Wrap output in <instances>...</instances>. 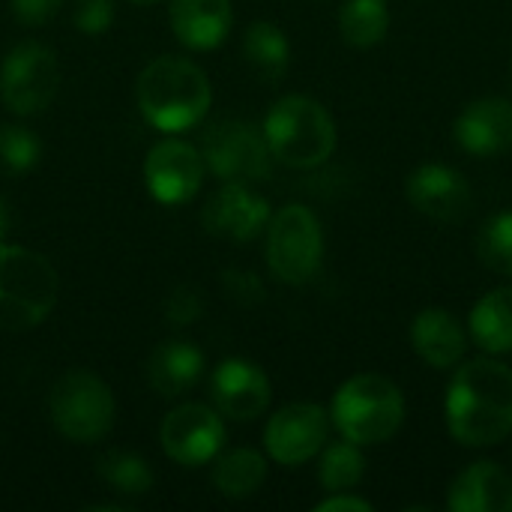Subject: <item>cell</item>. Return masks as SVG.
<instances>
[{"mask_svg": "<svg viewBox=\"0 0 512 512\" xmlns=\"http://www.w3.org/2000/svg\"><path fill=\"white\" fill-rule=\"evenodd\" d=\"M447 426L462 447H495L512 435V369L492 357L468 360L447 390Z\"/></svg>", "mask_w": 512, "mask_h": 512, "instance_id": "cell-1", "label": "cell"}, {"mask_svg": "<svg viewBox=\"0 0 512 512\" xmlns=\"http://www.w3.org/2000/svg\"><path fill=\"white\" fill-rule=\"evenodd\" d=\"M135 96L144 120L165 135L198 126L213 102L204 69L177 54L150 60L138 75Z\"/></svg>", "mask_w": 512, "mask_h": 512, "instance_id": "cell-2", "label": "cell"}, {"mask_svg": "<svg viewBox=\"0 0 512 512\" xmlns=\"http://www.w3.org/2000/svg\"><path fill=\"white\" fill-rule=\"evenodd\" d=\"M57 270L33 249L0 240V330L24 333L39 327L57 303Z\"/></svg>", "mask_w": 512, "mask_h": 512, "instance_id": "cell-3", "label": "cell"}, {"mask_svg": "<svg viewBox=\"0 0 512 512\" xmlns=\"http://www.w3.org/2000/svg\"><path fill=\"white\" fill-rule=\"evenodd\" d=\"M264 138L276 162L288 168H318L336 150V123L312 96H282L267 120Z\"/></svg>", "mask_w": 512, "mask_h": 512, "instance_id": "cell-4", "label": "cell"}, {"mask_svg": "<svg viewBox=\"0 0 512 512\" xmlns=\"http://www.w3.org/2000/svg\"><path fill=\"white\" fill-rule=\"evenodd\" d=\"M330 417L345 441H354L360 447H375L390 441L402 429L405 399L402 390L384 375L363 372L348 378L336 390Z\"/></svg>", "mask_w": 512, "mask_h": 512, "instance_id": "cell-5", "label": "cell"}, {"mask_svg": "<svg viewBox=\"0 0 512 512\" xmlns=\"http://www.w3.org/2000/svg\"><path fill=\"white\" fill-rule=\"evenodd\" d=\"M48 414L63 438L75 444H96L111 432L117 405L111 387L99 375L72 369L54 381L48 393Z\"/></svg>", "mask_w": 512, "mask_h": 512, "instance_id": "cell-6", "label": "cell"}, {"mask_svg": "<svg viewBox=\"0 0 512 512\" xmlns=\"http://www.w3.org/2000/svg\"><path fill=\"white\" fill-rule=\"evenodd\" d=\"M324 258L318 216L303 204H288L267 222V267L285 285H306Z\"/></svg>", "mask_w": 512, "mask_h": 512, "instance_id": "cell-7", "label": "cell"}, {"mask_svg": "<svg viewBox=\"0 0 512 512\" xmlns=\"http://www.w3.org/2000/svg\"><path fill=\"white\" fill-rule=\"evenodd\" d=\"M60 87L57 54L42 42L15 45L0 66V99L18 117L45 111Z\"/></svg>", "mask_w": 512, "mask_h": 512, "instance_id": "cell-8", "label": "cell"}, {"mask_svg": "<svg viewBox=\"0 0 512 512\" xmlns=\"http://www.w3.org/2000/svg\"><path fill=\"white\" fill-rule=\"evenodd\" d=\"M204 165L222 183H258L273 168L264 129L246 120H219L204 132Z\"/></svg>", "mask_w": 512, "mask_h": 512, "instance_id": "cell-9", "label": "cell"}, {"mask_svg": "<svg viewBox=\"0 0 512 512\" xmlns=\"http://www.w3.org/2000/svg\"><path fill=\"white\" fill-rule=\"evenodd\" d=\"M162 450L180 468H201L219 456L225 447L222 414L201 402H186L165 414L159 426Z\"/></svg>", "mask_w": 512, "mask_h": 512, "instance_id": "cell-10", "label": "cell"}, {"mask_svg": "<svg viewBox=\"0 0 512 512\" xmlns=\"http://www.w3.org/2000/svg\"><path fill=\"white\" fill-rule=\"evenodd\" d=\"M330 432V414L312 402H294L276 411L264 429V447L273 462L285 468H297L315 459Z\"/></svg>", "mask_w": 512, "mask_h": 512, "instance_id": "cell-11", "label": "cell"}, {"mask_svg": "<svg viewBox=\"0 0 512 512\" xmlns=\"http://www.w3.org/2000/svg\"><path fill=\"white\" fill-rule=\"evenodd\" d=\"M204 156L198 147L180 138L159 141L144 159V180L159 204H186L204 183Z\"/></svg>", "mask_w": 512, "mask_h": 512, "instance_id": "cell-12", "label": "cell"}, {"mask_svg": "<svg viewBox=\"0 0 512 512\" xmlns=\"http://www.w3.org/2000/svg\"><path fill=\"white\" fill-rule=\"evenodd\" d=\"M270 222V204L249 189V183H222L201 210V225L207 234L222 240H252Z\"/></svg>", "mask_w": 512, "mask_h": 512, "instance_id": "cell-13", "label": "cell"}, {"mask_svg": "<svg viewBox=\"0 0 512 512\" xmlns=\"http://www.w3.org/2000/svg\"><path fill=\"white\" fill-rule=\"evenodd\" d=\"M210 399L222 417L249 423L261 417L270 405V378L261 366L231 357L216 366L210 378Z\"/></svg>", "mask_w": 512, "mask_h": 512, "instance_id": "cell-14", "label": "cell"}, {"mask_svg": "<svg viewBox=\"0 0 512 512\" xmlns=\"http://www.w3.org/2000/svg\"><path fill=\"white\" fill-rule=\"evenodd\" d=\"M408 201L429 219L438 222H459L471 210V186L468 180L450 165H420L411 171L405 183Z\"/></svg>", "mask_w": 512, "mask_h": 512, "instance_id": "cell-15", "label": "cell"}, {"mask_svg": "<svg viewBox=\"0 0 512 512\" xmlns=\"http://www.w3.org/2000/svg\"><path fill=\"white\" fill-rule=\"evenodd\" d=\"M462 150L489 159L512 150V102L504 96H486L471 102L453 126Z\"/></svg>", "mask_w": 512, "mask_h": 512, "instance_id": "cell-16", "label": "cell"}, {"mask_svg": "<svg viewBox=\"0 0 512 512\" xmlns=\"http://www.w3.org/2000/svg\"><path fill=\"white\" fill-rule=\"evenodd\" d=\"M174 36L195 51L222 45L234 24L231 0H171L168 6Z\"/></svg>", "mask_w": 512, "mask_h": 512, "instance_id": "cell-17", "label": "cell"}, {"mask_svg": "<svg viewBox=\"0 0 512 512\" xmlns=\"http://www.w3.org/2000/svg\"><path fill=\"white\" fill-rule=\"evenodd\" d=\"M411 345L432 369H453L468 351V333L453 312L426 309L411 324Z\"/></svg>", "mask_w": 512, "mask_h": 512, "instance_id": "cell-18", "label": "cell"}, {"mask_svg": "<svg viewBox=\"0 0 512 512\" xmlns=\"http://www.w3.org/2000/svg\"><path fill=\"white\" fill-rule=\"evenodd\" d=\"M447 504L456 512H512V477L495 462H477L456 477Z\"/></svg>", "mask_w": 512, "mask_h": 512, "instance_id": "cell-19", "label": "cell"}, {"mask_svg": "<svg viewBox=\"0 0 512 512\" xmlns=\"http://www.w3.org/2000/svg\"><path fill=\"white\" fill-rule=\"evenodd\" d=\"M204 375V354L183 339L162 342L147 360V381L162 399H180Z\"/></svg>", "mask_w": 512, "mask_h": 512, "instance_id": "cell-20", "label": "cell"}, {"mask_svg": "<svg viewBox=\"0 0 512 512\" xmlns=\"http://www.w3.org/2000/svg\"><path fill=\"white\" fill-rule=\"evenodd\" d=\"M471 339L486 354L512 351V288L489 291L471 312Z\"/></svg>", "mask_w": 512, "mask_h": 512, "instance_id": "cell-21", "label": "cell"}, {"mask_svg": "<svg viewBox=\"0 0 512 512\" xmlns=\"http://www.w3.org/2000/svg\"><path fill=\"white\" fill-rule=\"evenodd\" d=\"M243 54H246V63L270 84L279 81L291 63V45H288L282 27H276L270 21H255L246 27Z\"/></svg>", "mask_w": 512, "mask_h": 512, "instance_id": "cell-22", "label": "cell"}, {"mask_svg": "<svg viewBox=\"0 0 512 512\" xmlns=\"http://www.w3.org/2000/svg\"><path fill=\"white\" fill-rule=\"evenodd\" d=\"M267 480V459L258 450H231L213 468V486L222 498H252Z\"/></svg>", "mask_w": 512, "mask_h": 512, "instance_id": "cell-23", "label": "cell"}, {"mask_svg": "<svg viewBox=\"0 0 512 512\" xmlns=\"http://www.w3.org/2000/svg\"><path fill=\"white\" fill-rule=\"evenodd\" d=\"M390 30L387 0H348L339 12V33L354 48L378 45Z\"/></svg>", "mask_w": 512, "mask_h": 512, "instance_id": "cell-24", "label": "cell"}, {"mask_svg": "<svg viewBox=\"0 0 512 512\" xmlns=\"http://www.w3.org/2000/svg\"><path fill=\"white\" fill-rule=\"evenodd\" d=\"M96 474L120 495H147L156 483L150 462L129 450H105L96 459Z\"/></svg>", "mask_w": 512, "mask_h": 512, "instance_id": "cell-25", "label": "cell"}, {"mask_svg": "<svg viewBox=\"0 0 512 512\" xmlns=\"http://www.w3.org/2000/svg\"><path fill=\"white\" fill-rule=\"evenodd\" d=\"M363 474H366V459L360 453V444H354V441L330 444L318 465V480L330 495L351 492L363 480Z\"/></svg>", "mask_w": 512, "mask_h": 512, "instance_id": "cell-26", "label": "cell"}, {"mask_svg": "<svg viewBox=\"0 0 512 512\" xmlns=\"http://www.w3.org/2000/svg\"><path fill=\"white\" fill-rule=\"evenodd\" d=\"M39 156H42V144L30 129L0 123V171L3 174H24L39 162Z\"/></svg>", "mask_w": 512, "mask_h": 512, "instance_id": "cell-27", "label": "cell"}, {"mask_svg": "<svg viewBox=\"0 0 512 512\" xmlns=\"http://www.w3.org/2000/svg\"><path fill=\"white\" fill-rule=\"evenodd\" d=\"M477 252L486 267L501 276H512V213H498L483 225L477 237Z\"/></svg>", "mask_w": 512, "mask_h": 512, "instance_id": "cell-28", "label": "cell"}, {"mask_svg": "<svg viewBox=\"0 0 512 512\" xmlns=\"http://www.w3.org/2000/svg\"><path fill=\"white\" fill-rule=\"evenodd\" d=\"M204 315V294L195 285H177L165 300V318L174 327H189Z\"/></svg>", "mask_w": 512, "mask_h": 512, "instance_id": "cell-29", "label": "cell"}, {"mask_svg": "<svg viewBox=\"0 0 512 512\" xmlns=\"http://www.w3.org/2000/svg\"><path fill=\"white\" fill-rule=\"evenodd\" d=\"M72 21L87 36H102L114 24V0H75Z\"/></svg>", "mask_w": 512, "mask_h": 512, "instance_id": "cell-30", "label": "cell"}, {"mask_svg": "<svg viewBox=\"0 0 512 512\" xmlns=\"http://www.w3.org/2000/svg\"><path fill=\"white\" fill-rule=\"evenodd\" d=\"M222 285H225V291H228V297H231L234 303L252 306V303H261V300H264L261 282H258L252 273H246V270H225Z\"/></svg>", "mask_w": 512, "mask_h": 512, "instance_id": "cell-31", "label": "cell"}, {"mask_svg": "<svg viewBox=\"0 0 512 512\" xmlns=\"http://www.w3.org/2000/svg\"><path fill=\"white\" fill-rule=\"evenodd\" d=\"M63 0H12V15L24 27H42L60 12Z\"/></svg>", "mask_w": 512, "mask_h": 512, "instance_id": "cell-32", "label": "cell"}, {"mask_svg": "<svg viewBox=\"0 0 512 512\" xmlns=\"http://www.w3.org/2000/svg\"><path fill=\"white\" fill-rule=\"evenodd\" d=\"M372 504L363 498H354L348 492H333L330 498H324L321 504H315V512H369Z\"/></svg>", "mask_w": 512, "mask_h": 512, "instance_id": "cell-33", "label": "cell"}, {"mask_svg": "<svg viewBox=\"0 0 512 512\" xmlns=\"http://www.w3.org/2000/svg\"><path fill=\"white\" fill-rule=\"evenodd\" d=\"M6 207H3V198H0V240H3V234H6Z\"/></svg>", "mask_w": 512, "mask_h": 512, "instance_id": "cell-34", "label": "cell"}, {"mask_svg": "<svg viewBox=\"0 0 512 512\" xmlns=\"http://www.w3.org/2000/svg\"><path fill=\"white\" fill-rule=\"evenodd\" d=\"M129 3H135V6H153V3H159V0H129Z\"/></svg>", "mask_w": 512, "mask_h": 512, "instance_id": "cell-35", "label": "cell"}, {"mask_svg": "<svg viewBox=\"0 0 512 512\" xmlns=\"http://www.w3.org/2000/svg\"><path fill=\"white\" fill-rule=\"evenodd\" d=\"M510 81H512V63H510Z\"/></svg>", "mask_w": 512, "mask_h": 512, "instance_id": "cell-36", "label": "cell"}]
</instances>
